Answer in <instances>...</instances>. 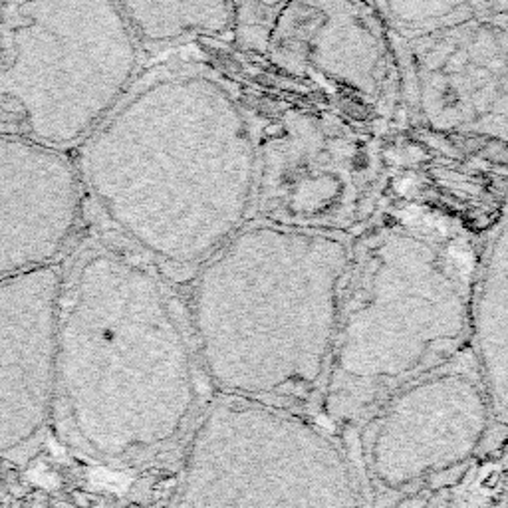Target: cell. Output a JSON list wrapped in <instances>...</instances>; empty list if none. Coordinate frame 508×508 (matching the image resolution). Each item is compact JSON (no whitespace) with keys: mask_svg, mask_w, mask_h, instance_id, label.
<instances>
[{"mask_svg":"<svg viewBox=\"0 0 508 508\" xmlns=\"http://www.w3.org/2000/svg\"><path fill=\"white\" fill-rule=\"evenodd\" d=\"M204 373L185 302L165 272L102 232L66 260L56 411L103 461L161 451L203 413Z\"/></svg>","mask_w":508,"mask_h":508,"instance_id":"obj_2","label":"cell"},{"mask_svg":"<svg viewBox=\"0 0 508 508\" xmlns=\"http://www.w3.org/2000/svg\"><path fill=\"white\" fill-rule=\"evenodd\" d=\"M499 467L502 469V471H508V441L507 445H504V449H502V453H500L499 457Z\"/></svg>","mask_w":508,"mask_h":508,"instance_id":"obj_15","label":"cell"},{"mask_svg":"<svg viewBox=\"0 0 508 508\" xmlns=\"http://www.w3.org/2000/svg\"><path fill=\"white\" fill-rule=\"evenodd\" d=\"M482 232L398 175L351 237L333 356L316 413L363 425L399 389L471 348Z\"/></svg>","mask_w":508,"mask_h":508,"instance_id":"obj_3","label":"cell"},{"mask_svg":"<svg viewBox=\"0 0 508 508\" xmlns=\"http://www.w3.org/2000/svg\"><path fill=\"white\" fill-rule=\"evenodd\" d=\"M78 163L100 232L167 276H191L254 221V125L204 40L145 58Z\"/></svg>","mask_w":508,"mask_h":508,"instance_id":"obj_1","label":"cell"},{"mask_svg":"<svg viewBox=\"0 0 508 508\" xmlns=\"http://www.w3.org/2000/svg\"><path fill=\"white\" fill-rule=\"evenodd\" d=\"M350 260L351 237L250 221L187 280L207 383L219 395L316 413Z\"/></svg>","mask_w":508,"mask_h":508,"instance_id":"obj_4","label":"cell"},{"mask_svg":"<svg viewBox=\"0 0 508 508\" xmlns=\"http://www.w3.org/2000/svg\"><path fill=\"white\" fill-rule=\"evenodd\" d=\"M227 44L407 139L398 38L378 2H237Z\"/></svg>","mask_w":508,"mask_h":508,"instance_id":"obj_7","label":"cell"},{"mask_svg":"<svg viewBox=\"0 0 508 508\" xmlns=\"http://www.w3.org/2000/svg\"><path fill=\"white\" fill-rule=\"evenodd\" d=\"M64 266L0 280V435L2 451L22 449L56 407Z\"/></svg>","mask_w":508,"mask_h":508,"instance_id":"obj_10","label":"cell"},{"mask_svg":"<svg viewBox=\"0 0 508 508\" xmlns=\"http://www.w3.org/2000/svg\"><path fill=\"white\" fill-rule=\"evenodd\" d=\"M487 508H508V471L500 469L497 489L492 490V497H490Z\"/></svg>","mask_w":508,"mask_h":508,"instance_id":"obj_14","label":"cell"},{"mask_svg":"<svg viewBox=\"0 0 508 508\" xmlns=\"http://www.w3.org/2000/svg\"><path fill=\"white\" fill-rule=\"evenodd\" d=\"M145 58L195 40L229 42L237 2H120Z\"/></svg>","mask_w":508,"mask_h":508,"instance_id":"obj_13","label":"cell"},{"mask_svg":"<svg viewBox=\"0 0 508 508\" xmlns=\"http://www.w3.org/2000/svg\"><path fill=\"white\" fill-rule=\"evenodd\" d=\"M143 62L120 2H2V133L68 153L82 149L130 92Z\"/></svg>","mask_w":508,"mask_h":508,"instance_id":"obj_6","label":"cell"},{"mask_svg":"<svg viewBox=\"0 0 508 508\" xmlns=\"http://www.w3.org/2000/svg\"><path fill=\"white\" fill-rule=\"evenodd\" d=\"M232 76L256 133L254 219L353 237L403 165L405 138L284 80L227 42L204 40Z\"/></svg>","mask_w":508,"mask_h":508,"instance_id":"obj_5","label":"cell"},{"mask_svg":"<svg viewBox=\"0 0 508 508\" xmlns=\"http://www.w3.org/2000/svg\"><path fill=\"white\" fill-rule=\"evenodd\" d=\"M471 350L494 411L508 429V199L482 232Z\"/></svg>","mask_w":508,"mask_h":508,"instance_id":"obj_12","label":"cell"},{"mask_svg":"<svg viewBox=\"0 0 508 508\" xmlns=\"http://www.w3.org/2000/svg\"><path fill=\"white\" fill-rule=\"evenodd\" d=\"M405 147L455 139L508 143V4L453 2L439 26L399 40Z\"/></svg>","mask_w":508,"mask_h":508,"instance_id":"obj_9","label":"cell"},{"mask_svg":"<svg viewBox=\"0 0 508 508\" xmlns=\"http://www.w3.org/2000/svg\"><path fill=\"white\" fill-rule=\"evenodd\" d=\"M88 201L68 151L2 133L0 276L62 264Z\"/></svg>","mask_w":508,"mask_h":508,"instance_id":"obj_11","label":"cell"},{"mask_svg":"<svg viewBox=\"0 0 508 508\" xmlns=\"http://www.w3.org/2000/svg\"><path fill=\"white\" fill-rule=\"evenodd\" d=\"M361 443L383 487L413 492L499 461L508 441L472 350L411 381L363 423Z\"/></svg>","mask_w":508,"mask_h":508,"instance_id":"obj_8","label":"cell"}]
</instances>
